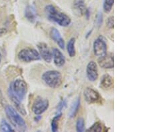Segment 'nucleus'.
I'll return each instance as SVG.
<instances>
[{
    "label": "nucleus",
    "instance_id": "f257e3e1",
    "mask_svg": "<svg viewBox=\"0 0 150 132\" xmlns=\"http://www.w3.org/2000/svg\"><path fill=\"white\" fill-rule=\"evenodd\" d=\"M45 12L48 20L54 21L62 27H67L71 22L68 16L58 10L53 5H48L45 7Z\"/></svg>",
    "mask_w": 150,
    "mask_h": 132
},
{
    "label": "nucleus",
    "instance_id": "f03ea898",
    "mask_svg": "<svg viewBox=\"0 0 150 132\" xmlns=\"http://www.w3.org/2000/svg\"><path fill=\"white\" fill-rule=\"evenodd\" d=\"M5 111L8 118L15 128L21 131H25L27 129L24 119L13 107L10 105H7Z\"/></svg>",
    "mask_w": 150,
    "mask_h": 132
},
{
    "label": "nucleus",
    "instance_id": "7ed1b4c3",
    "mask_svg": "<svg viewBox=\"0 0 150 132\" xmlns=\"http://www.w3.org/2000/svg\"><path fill=\"white\" fill-rule=\"evenodd\" d=\"M42 80L50 88L55 89L61 86L63 78L60 72L56 70H50L43 74Z\"/></svg>",
    "mask_w": 150,
    "mask_h": 132
},
{
    "label": "nucleus",
    "instance_id": "20e7f679",
    "mask_svg": "<svg viewBox=\"0 0 150 132\" xmlns=\"http://www.w3.org/2000/svg\"><path fill=\"white\" fill-rule=\"evenodd\" d=\"M8 92L13 93L19 100H23L28 92L27 84L23 80L18 79L10 84Z\"/></svg>",
    "mask_w": 150,
    "mask_h": 132
},
{
    "label": "nucleus",
    "instance_id": "39448f33",
    "mask_svg": "<svg viewBox=\"0 0 150 132\" xmlns=\"http://www.w3.org/2000/svg\"><path fill=\"white\" fill-rule=\"evenodd\" d=\"M18 58L19 60L23 62H31L37 61L41 59L40 54L35 49L33 48H25L21 49L18 54Z\"/></svg>",
    "mask_w": 150,
    "mask_h": 132
},
{
    "label": "nucleus",
    "instance_id": "423d86ee",
    "mask_svg": "<svg viewBox=\"0 0 150 132\" xmlns=\"http://www.w3.org/2000/svg\"><path fill=\"white\" fill-rule=\"evenodd\" d=\"M94 54L99 57L107 54V44L102 36H100L94 41L93 45Z\"/></svg>",
    "mask_w": 150,
    "mask_h": 132
},
{
    "label": "nucleus",
    "instance_id": "0eeeda50",
    "mask_svg": "<svg viewBox=\"0 0 150 132\" xmlns=\"http://www.w3.org/2000/svg\"><path fill=\"white\" fill-rule=\"evenodd\" d=\"M49 107V101L42 97H38L32 105V111L35 115H40Z\"/></svg>",
    "mask_w": 150,
    "mask_h": 132
},
{
    "label": "nucleus",
    "instance_id": "6e6552de",
    "mask_svg": "<svg viewBox=\"0 0 150 132\" xmlns=\"http://www.w3.org/2000/svg\"><path fill=\"white\" fill-rule=\"evenodd\" d=\"M98 64L103 69H112L114 67V58L112 53H108L100 57L98 59Z\"/></svg>",
    "mask_w": 150,
    "mask_h": 132
},
{
    "label": "nucleus",
    "instance_id": "1a4fd4ad",
    "mask_svg": "<svg viewBox=\"0 0 150 132\" xmlns=\"http://www.w3.org/2000/svg\"><path fill=\"white\" fill-rule=\"evenodd\" d=\"M84 98L89 104H94L100 101V95L96 90L91 88H86L83 92Z\"/></svg>",
    "mask_w": 150,
    "mask_h": 132
},
{
    "label": "nucleus",
    "instance_id": "9d476101",
    "mask_svg": "<svg viewBox=\"0 0 150 132\" xmlns=\"http://www.w3.org/2000/svg\"><path fill=\"white\" fill-rule=\"evenodd\" d=\"M39 54L45 61L50 63L52 59V52L50 51L47 45L45 43H40L38 45Z\"/></svg>",
    "mask_w": 150,
    "mask_h": 132
},
{
    "label": "nucleus",
    "instance_id": "9b49d317",
    "mask_svg": "<svg viewBox=\"0 0 150 132\" xmlns=\"http://www.w3.org/2000/svg\"><path fill=\"white\" fill-rule=\"evenodd\" d=\"M86 73L88 80L91 81H95L98 80L99 74L98 66L96 62H89L86 68Z\"/></svg>",
    "mask_w": 150,
    "mask_h": 132
},
{
    "label": "nucleus",
    "instance_id": "f8f14e48",
    "mask_svg": "<svg viewBox=\"0 0 150 132\" xmlns=\"http://www.w3.org/2000/svg\"><path fill=\"white\" fill-rule=\"evenodd\" d=\"M52 58L55 66L58 68L62 67L66 63V58L62 52L57 48H54L52 51Z\"/></svg>",
    "mask_w": 150,
    "mask_h": 132
},
{
    "label": "nucleus",
    "instance_id": "ddd939ff",
    "mask_svg": "<svg viewBox=\"0 0 150 132\" xmlns=\"http://www.w3.org/2000/svg\"><path fill=\"white\" fill-rule=\"evenodd\" d=\"M50 37L56 43L61 49L65 48V42L63 39L61 33H59L56 28H52L50 30Z\"/></svg>",
    "mask_w": 150,
    "mask_h": 132
},
{
    "label": "nucleus",
    "instance_id": "4468645a",
    "mask_svg": "<svg viewBox=\"0 0 150 132\" xmlns=\"http://www.w3.org/2000/svg\"><path fill=\"white\" fill-rule=\"evenodd\" d=\"M113 86V78L108 74H105L101 77L100 80V88L103 90H108L112 89Z\"/></svg>",
    "mask_w": 150,
    "mask_h": 132
},
{
    "label": "nucleus",
    "instance_id": "2eb2a0df",
    "mask_svg": "<svg viewBox=\"0 0 150 132\" xmlns=\"http://www.w3.org/2000/svg\"><path fill=\"white\" fill-rule=\"evenodd\" d=\"M74 8L79 15V14L80 15H83V14L86 15L87 9L86 8L83 0H77L74 4Z\"/></svg>",
    "mask_w": 150,
    "mask_h": 132
},
{
    "label": "nucleus",
    "instance_id": "dca6fc26",
    "mask_svg": "<svg viewBox=\"0 0 150 132\" xmlns=\"http://www.w3.org/2000/svg\"><path fill=\"white\" fill-rule=\"evenodd\" d=\"M25 18L28 19L29 21L33 22L35 20L36 18V12L35 9L33 6H29L25 9Z\"/></svg>",
    "mask_w": 150,
    "mask_h": 132
},
{
    "label": "nucleus",
    "instance_id": "f3484780",
    "mask_svg": "<svg viewBox=\"0 0 150 132\" xmlns=\"http://www.w3.org/2000/svg\"><path fill=\"white\" fill-rule=\"evenodd\" d=\"M79 106H80V98L78 97L77 99L75 101V102L72 104L71 108H70L69 112V117H74L76 116V114L78 112Z\"/></svg>",
    "mask_w": 150,
    "mask_h": 132
},
{
    "label": "nucleus",
    "instance_id": "a211bd4d",
    "mask_svg": "<svg viewBox=\"0 0 150 132\" xmlns=\"http://www.w3.org/2000/svg\"><path fill=\"white\" fill-rule=\"evenodd\" d=\"M75 44H76V40L75 38L72 37L69 40L67 43V53H68L69 56L71 57H73L76 56V49H75Z\"/></svg>",
    "mask_w": 150,
    "mask_h": 132
},
{
    "label": "nucleus",
    "instance_id": "6ab92c4d",
    "mask_svg": "<svg viewBox=\"0 0 150 132\" xmlns=\"http://www.w3.org/2000/svg\"><path fill=\"white\" fill-rule=\"evenodd\" d=\"M0 130L1 131H6V132H13L14 131V129L11 128L10 125H9L6 120L2 119L0 124Z\"/></svg>",
    "mask_w": 150,
    "mask_h": 132
},
{
    "label": "nucleus",
    "instance_id": "aec40b11",
    "mask_svg": "<svg viewBox=\"0 0 150 132\" xmlns=\"http://www.w3.org/2000/svg\"><path fill=\"white\" fill-rule=\"evenodd\" d=\"M114 0H104L103 2V10L105 13H109L112 9Z\"/></svg>",
    "mask_w": 150,
    "mask_h": 132
},
{
    "label": "nucleus",
    "instance_id": "412c9836",
    "mask_svg": "<svg viewBox=\"0 0 150 132\" xmlns=\"http://www.w3.org/2000/svg\"><path fill=\"white\" fill-rule=\"evenodd\" d=\"M61 116H62V114H56V116L53 118L52 121V130L53 131L55 132L57 131V129H58L57 121L59 119L60 117H61Z\"/></svg>",
    "mask_w": 150,
    "mask_h": 132
},
{
    "label": "nucleus",
    "instance_id": "4be33fe9",
    "mask_svg": "<svg viewBox=\"0 0 150 132\" xmlns=\"http://www.w3.org/2000/svg\"><path fill=\"white\" fill-rule=\"evenodd\" d=\"M102 131V124L100 122H96L91 128L87 129V131Z\"/></svg>",
    "mask_w": 150,
    "mask_h": 132
},
{
    "label": "nucleus",
    "instance_id": "5701e85b",
    "mask_svg": "<svg viewBox=\"0 0 150 132\" xmlns=\"http://www.w3.org/2000/svg\"><path fill=\"white\" fill-rule=\"evenodd\" d=\"M85 123L83 118H79L76 122V129L77 131L83 132L84 131Z\"/></svg>",
    "mask_w": 150,
    "mask_h": 132
},
{
    "label": "nucleus",
    "instance_id": "b1692460",
    "mask_svg": "<svg viewBox=\"0 0 150 132\" xmlns=\"http://www.w3.org/2000/svg\"><path fill=\"white\" fill-rule=\"evenodd\" d=\"M66 100H62L59 102V105L57 106V114H62V111L63 109H64L65 107H66Z\"/></svg>",
    "mask_w": 150,
    "mask_h": 132
},
{
    "label": "nucleus",
    "instance_id": "393cba45",
    "mask_svg": "<svg viewBox=\"0 0 150 132\" xmlns=\"http://www.w3.org/2000/svg\"><path fill=\"white\" fill-rule=\"evenodd\" d=\"M107 24L108 28H113V25H114V20H113V17H110L108 18V20L107 21Z\"/></svg>",
    "mask_w": 150,
    "mask_h": 132
},
{
    "label": "nucleus",
    "instance_id": "a878e982",
    "mask_svg": "<svg viewBox=\"0 0 150 132\" xmlns=\"http://www.w3.org/2000/svg\"><path fill=\"white\" fill-rule=\"evenodd\" d=\"M97 23H98V25L100 26L101 24L102 23V19H103V17H102V14L101 13H99V15L98 16V18H97Z\"/></svg>",
    "mask_w": 150,
    "mask_h": 132
},
{
    "label": "nucleus",
    "instance_id": "bb28decb",
    "mask_svg": "<svg viewBox=\"0 0 150 132\" xmlns=\"http://www.w3.org/2000/svg\"><path fill=\"white\" fill-rule=\"evenodd\" d=\"M6 30H5V29H0V36L4 35V33H6Z\"/></svg>",
    "mask_w": 150,
    "mask_h": 132
},
{
    "label": "nucleus",
    "instance_id": "cd10ccee",
    "mask_svg": "<svg viewBox=\"0 0 150 132\" xmlns=\"http://www.w3.org/2000/svg\"><path fill=\"white\" fill-rule=\"evenodd\" d=\"M1 54L0 53V63H1Z\"/></svg>",
    "mask_w": 150,
    "mask_h": 132
}]
</instances>
